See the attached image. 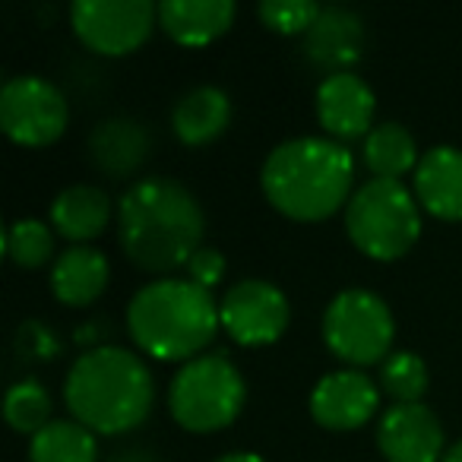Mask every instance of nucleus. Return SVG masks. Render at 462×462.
I'll return each instance as SVG.
<instances>
[{
  "mask_svg": "<svg viewBox=\"0 0 462 462\" xmlns=\"http://www.w3.org/2000/svg\"><path fill=\"white\" fill-rule=\"evenodd\" d=\"M70 117L64 92L39 73L10 77L0 89V127L23 146H45L58 140Z\"/></svg>",
  "mask_w": 462,
  "mask_h": 462,
  "instance_id": "obj_8",
  "label": "nucleus"
},
{
  "mask_svg": "<svg viewBox=\"0 0 462 462\" xmlns=\"http://www.w3.org/2000/svg\"><path fill=\"white\" fill-rule=\"evenodd\" d=\"M380 386L396 402H421L428 390V365L418 352L399 348L380 361Z\"/></svg>",
  "mask_w": 462,
  "mask_h": 462,
  "instance_id": "obj_24",
  "label": "nucleus"
},
{
  "mask_svg": "<svg viewBox=\"0 0 462 462\" xmlns=\"http://www.w3.org/2000/svg\"><path fill=\"white\" fill-rule=\"evenodd\" d=\"M32 462H98L96 434L77 418H51L29 443Z\"/></svg>",
  "mask_w": 462,
  "mask_h": 462,
  "instance_id": "obj_21",
  "label": "nucleus"
},
{
  "mask_svg": "<svg viewBox=\"0 0 462 462\" xmlns=\"http://www.w3.org/2000/svg\"><path fill=\"white\" fill-rule=\"evenodd\" d=\"M365 23L348 7H323L314 26L304 32V54L329 73H342L361 58Z\"/></svg>",
  "mask_w": 462,
  "mask_h": 462,
  "instance_id": "obj_14",
  "label": "nucleus"
},
{
  "mask_svg": "<svg viewBox=\"0 0 462 462\" xmlns=\"http://www.w3.org/2000/svg\"><path fill=\"white\" fill-rule=\"evenodd\" d=\"M218 323V301L193 279H152L127 304L134 342L162 361H190Z\"/></svg>",
  "mask_w": 462,
  "mask_h": 462,
  "instance_id": "obj_4",
  "label": "nucleus"
},
{
  "mask_svg": "<svg viewBox=\"0 0 462 462\" xmlns=\"http://www.w3.org/2000/svg\"><path fill=\"white\" fill-rule=\"evenodd\" d=\"M247 386L225 352H203L178 367L168 386V409L187 430H216L238 418Z\"/></svg>",
  "mask_w": 462,
  "mask_h": 462,
  "instance_id": "obj_6",
  "label": "nucleus"
},
{
  "mask_svg": "<svg viewBox=\"0 0 462 462\" xmlns=\"http://www.w3.org/2000/svg\"><path fill=\"white\" fill-rule=\"evenodd\" d=\"M111 462H155V459L152 453H143V449H121V453H115Z\"/></svg>",
  "mask_w": 462,
  "mask_h": 462,
  "instance_id": "obj_30",
  "label": "nucleus"
},
{
  "mask_svg": "<svg viewBox=\"0 0 462 462\" xmlns=\"http://www.w3.org/2000/svg\"><path fill=\"white\" fill-rule=\"evenodd\" d=\"M355 159L333 136H289L270 149L260 184L270 203L291 218H327L352 197Z\"/></svg>",
  "mask_w": 462,
  "mask_h": 462,
  "instance_id": "obj_2",
  "label": "nucleus"
},
{
  "mask_svg": "<svg viewBox=\"0 0 462 462\" xmlns=\"http://www.w3.org/2000/svg\"><path fill=\"white\" fill-rule=\"evenodd\" d=\"M377 447L390 462H440L443 424L424 402H393L380 415Z\"/></svg>",
  "mask_w": 462,
  "mask_h": 462,
  "instance_id": "obj_11",
  "label": "nucleus"
},
{
  "mask_svg": "<svg viewBox=\"0 0 462 462\" xmlns=\"http://www.w3.org/2000/svg\"><path fill=\"white\" fill-rule=\"evenodd\" d=\"M149 134L136 117H105L89 134V155L102 171L127 174L146 159Z\"/></svg>",
  "mask_w": 462,
  "mask_h": 462,
  "instance_id": "obj_19",
  "label": "nucleus"
},
{
  "mask_svg": "<svg viewBox=\"0 0 462 462\" xmlns=\"http://www.w3.org/2000/svg\"><path fill=\"white\" fill-rule=\"evenodd\" d=\"M374 89L352 70L329 73L317 86V117L333 136L365 134L374 121Z\"/></svg>",
  "mask_w": 462,
  "mask_h": 462,
  "instance_id": "obj_13",
  "label": "nucleus"
},
{
  "mask_svg": "<svg viewBox=\"0 0 462 462\" xmlns=\"http://www.w3.org/2000/svg\"><path fill=\"white\" fill-rule=\"evenodd\" d=\"M257 14L270 29L295 35V32H308L317 23V16L323 14V7L317 0H263L257 7Z\"/></svg>",
  "mask_w": 462,
  "mask_h": 462,
  "instance_id": "obj_26",
  "label": "nucleus"
},
{
  "mask_svg": "<svg viewBox=\"0 0 462 462\" xmlns=\"http://www.w3.org/2000/svg\"><path fill=\"white\" fill-rule=\"evenodd\" d=\"M231 121V98L222 86L197 83L187 92H180L171 108V127L190 146L209 143L228 127Z\"/></svg>",
  "mask_w": 462,
  "mask_h": 462,
  "instance_id": "obj_16",
  "label": "nucleus"
},
{
  "mask_svg": "<svg viewBox=\"0 0 462 462\" xmlns=\"http://www.w3.org/2000/svg\"><path fill=\"white\" fill-rule=\"evenodd\" d=\"M203 206L180 180L140 178L117 199V238L146 270H174L203 247Z\"/></svg>",
  "mask_w": 462,
  "mask_h": 462,
  "instance_id": "obj_1",
  "label": "nucleus"
},
{
  "mask_svg": "<svg viewBox=\"0 0 462 462\" xmlns=\"http://www.w3.org/2000/svg\"><path fill=\"white\" fill-rule=\"evenodd\" d=\"M58 348L60 342L54 336V329L45 327L42 320H23L20 329H16V352L23 358H51V355H58Z\"/></svg>",
  "mask_w": 462,
  "mask_h": 462,
  "instance_id": "obj_27",
  "label": "nucleus"
},
{
  "mask_svg": "<svg viewBox=\"0 0 462 462\" xmlns=\"http://www.w3.org/2000/svg\"><path fill=\"white\" fill-rule=\"evenodd\" d=\"M111 218V197L98 184H67L51 203V225L70 241L102 235Z\"/></svg>",
  "mask_w": 462,
  "mask_h": 462,
  "instance_id": "obj_20",
  "label": "nucleus"
},
{
  "mask_svg": "<svg viewBox=\"0 0 462 462\" xmlns=\"http://www.w3.org/2000/svg\"><path fill=\"white\" fill-rule=\"evenodd\" d=\"M393 310L377 291L361 289H342L333 295V301L323 310V339L329 352L339 355L348 365H374L386 358L393 346Z\"/></svg>",
  "mask_w": 462,
  "mask_h": 462,
  "instance_id": "obj_7",
  "label": "nucleus"
},
{
  "mask_svg": "<svg viewBox=\"0 0 462 462\" xmlns=\"http://www.w3.org/2000/svg\"><path fill=\"white\" fill-rule=\"evenodd\" d=\"M4 247L20 266H39L54 254V231L42 218H16L4 231Z\"/></svg>",
  "mask_w": 462,
  "mask_h": 462,
  "instance_id": "obj_25",
  "label": "nucleus"
},
{
  "mask_svg": "<svg viewBox=\"0 0 462 462\" xmlns=\"http://www.w3.org/2000/svg\"><path fill=\"white\" fill-rule=\"evenodd\" d=\"M415 197L440 218H462V149L430 146L415 165Z\"/></svg>",
  "mask_w": 462,
  "mask_h": 462,
  "instance_id": "obj_15",
  "label": "nucleus"
},
{
  "mask_svg": "<svg viewBox=\"0 0 462 462\" xmlns=\"http://www.w3.org/2000/svg\"><path fill=\"white\" fill-rule=\"evenodd\" d=\"M346 228L355 247L374 260H396L418 241V199L396 178H367L346 203Z\"/></svg>",
  "mask_w": 462,
  "mask_h": 462,
  "instance_id": "obj_5",
  "label": "nucleus"
},
{
  "mask_svg": "<svg viewBox=\"0 0 462 462\" xmlns=\"http://www.w3.org/2000/svg\"><path fill=\"white\" fill-rule=\"evenodd\" d=\"M440 462H462V437L456 443H449L447 453L440 456Z\"/></svg>",
  "mask_w": 462,
  "mask_h": 462,
  "instance_id": "obj_31",
  "label": "nucleus"
},
{
  "mask_svg": "<svg viewBox=\"0 0 462 462\" xmlns=\"http://www.w3.org/2000/svg\"><path fill=\"white\" fill-rule=\"evenodd\" d=\"M235 20V0H162L159 23L180 45H206Z\"/></svg>",
  "mask_w": 462,
  "mask_h": 462,
  "instance_id": "obj_17",
  "label": "nucleus"
},
{
  "mask_svg": "<svg viewBox=\"0 0 462 462\" xmlns=\"http://www.w3.org/2000/svg\"><path fill=\"white\" fill-rule=\"evenodd\" d=\"M4 418L23 434H39L51 421V393L32 377L16 380L4 396Z\"/></svg>",
  "mask_w": 462,
  "mask_h": 462,
  "instance_id": "obj_23",
  "label": "nucleus"
},
{
  "mask_svg": "<svg viewBox=\"0 0 462 462\" xmlns=\"http://www.w3.org/2000/svg\"><path fill=\"white\" fill-rule=\"evenodd\" d=\"M108 285V260L102 251L86 245H73L54 257L51 266V291L64 304H89L102 295Z\"/></svg>",
  "mask_w": 462,
  "mask_h": 462,
  "instance_id": "obj_18",
  "label": "nucleus"
},
{
  "mask_svg": "<svg viewBox=\"0 0 462 462\" xmlns=\"http://www.w3.org/2000/svg\"><path fill=\"white\" fill-rule=\"evenodd\" d=\"M212 462H266L260 453H251V449H231V453L216 456Z\"/></svg>",
  "mask_w": 462,
  "mask_h": 462,
  "instance_id": "obj_29",
  "label": "nucleus"
},
{
  "mask_svg": "<svg viewBox=\"0 0 462 462\" xmlns=\"http://www.w3.org/2000/svg\"><path fill=\"white\" fill-rule=\"evenodd\" d=\"M187 273H190L193 282H199L203 289H212L218 279L225 276V257L218 247H199L190 260H187Z\"/></svg>",
  "mask_w": 462,
  "mask_h": 462,
  "instance_id": "obj_28",
  "label": "nucleus"
},
{
  "mask_svg": "<svg viewBox=\"0 0 462 462\" xmlns=\"http://www.w3.org/2000/svg\"><path fill=\"white\" fill-rule=\"evenodd\" d=\"M289 298L270 279L247 276L228 285V291L218 301V320L228 329V336L241 346H263L282 336L289 327Z\"/></svg>",
  "mask_w": 462,
  "mask_h": 462,
  "instance_id": "obj_10",
  "label": "nucleus"
},
{
  "mask_svg": "<svg viewBox=\"0 0 462 462\" xmlns=\"http://www.w3.org/2000/svg\"><path fill=\"white\" fill-rule=\"evenodd\" d=\"M380 390L361 367H339L323 374L310 390V415L329 430L365 424L377 411Z\"/></svg>",
  "mask_w": 462,
  "mask_h": 462,
  "instance_id": "obj_12",
  "label": "nucleus"
},
{
  "mask_svg": "<svg viewBox=\"0 0 462 462\" xmlns=\"http://www.w3.org/2000/svg\"><path fill=\"white\" fill-rule=\"evenodd\" d=\"M159 7L149 0H73V32L98 54H127L146 42Z\"/></svg>",
  "mask_w": 462,
  "mask_h": 462,
  "instance_id": "obj_9",
  "label": "nucleus"
},
{
  "mask_svg": "<svg viewBox=\"0 0 462 462\" xmlns=\"http://www.w3.org/2000/svg\"><path fill=\"white\" fill-rule=\"evenodd\" d=\"M152 371L124 346H96L77 355L64 380V399L73 418L102 434L136 428L152 409Z\"/></svg>",
  "mask_w": 462,
  "mask_h": 462,
  "instance_id": "obj_3",
  "label": "nucleus"
},
{
  "mask_svg": "<svg viewBox=\"0 0 462 462\" xmlns=\"http://www.w3.org/2000/svg\"><path fill=\"white\" fill-rule=\"evenodd\" d=\"M365 162L371 165L374 178H396L418 165L415 136L399 121H380L365 136Z\"/></svg>",
  "mask_w": 462,
  "mask_h": 462,
  "instance_id": "obj_22",
  "label": "nucleus"
}]
</instances>
